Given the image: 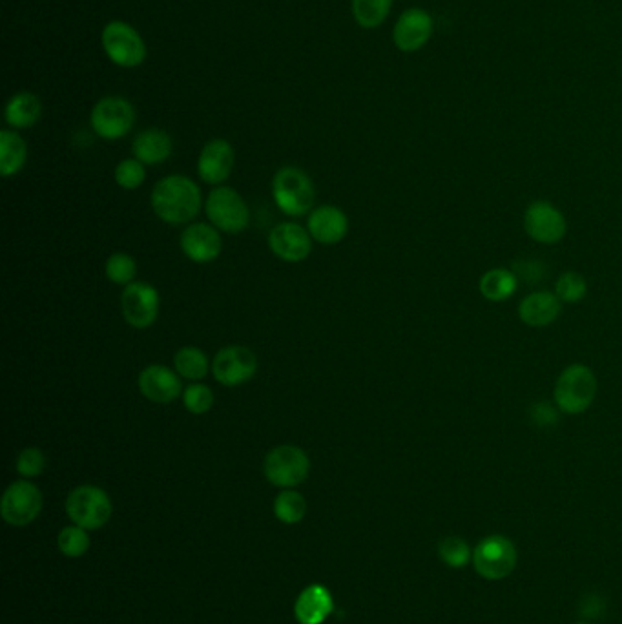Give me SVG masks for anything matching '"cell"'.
Instances as JSON below:
<instances>
[{
  "mask_svg": "<svg viewBox=\"0 0 622 624\" xmlns=\"http://www.w3.org/2000/svg\"><path fill=\"white\" fill-rule=\"evenodd\" d=\"M115 183L123 190H137L146 181V165L139 159H123L114 172Z\"/></svg>",
  "mask_w": 622,
  "mask_h": 624,
  "instance_id": "836d02e7",
  "label": "cell"
},
{
  "mask_svg": "<svg viewBox=\"0 0 622 624\" xmlns=\"http://www.w3.org/2000/svg\"><path fill=\"white\" fill-rule=\"evenodd\" d=\"M519 552L511 539L504 535H489L473 550V568L486 581H502L517 568Z\"/></svg>",
  "mask_w": 622,
  "mask_h": 624,
  "instance_id": "5b68a950",
  "label": "cell"
},
{
  "mask_svg": "<svg viewBox=\"0 0 622 624\" xmlns=\"http://www.w3.org/2000/svg\"><path fill=\"white\" fill-rule=\"evenodd\" d=\"M57 546L59 550L66 557H83L84 553L88 552L90 548V537H88V530H84L81 526L73 524V526H66L59 537H57Z\"/></svg>",
  "mask_w": 622,
  "mask_h": 624,
  "instance_id": "1f68e13d",
  "label": "cell"
},
{
  "mask_svg": "<svg viewBox=\"0 0 622 624\" xmlns=\"http://www.w3.org/2000/svg\"><path fill=\"white\" fill-rule=\"evenodd\" d=\"M307 230L312 240L322 245H336L345 240L349 232V218L340 207L322 205L312 208L307 218Z\"/></svg>",
  "mask_w": 622,
  "mask_h": 624,
  "instance_id": "ac0fdd59",
  "label": "cell"
},
{
  "mask_svg": "<svg viewBox=\"0 0 622 624\" xmlns=\"http://www.w3.org/2000/svg\"><path fill=\"white\" fill-rule=\"evenodd\" d=\"M258 373V356L243 345L219 349L212 360V375L225 387H241Z\"/></svg>",
  "mask_w": 622,
  "mask_h": 624,
  "instance_id": "7c38bea8",
  "label": "cell"
},
{
  "mask_svg": "<svg viewBox=\"0 0 622 624\" xmlns=\"http://www.w3.org/2000/svg\"><path fill=\"white\" fill-rule=\"evenodd\" d=\"M311 473V458L294 444H283L270 449L263 460V475L272 486L294 489L303 484Z\"/></svg>",
  "mask_w": 622,
  "mask_h": 624,
  "instance_id": "277c9868",
  "label": "cell"
},
{
  "mask_svg": "<svg viewBox=\"0 0 622 624\" xmlns=\"http://www.w3.org/2000/svg\"><path fill=\"white\" fill-rule=\"evenodd\" d=\"M41 489L30 480H17L8 486L0 500V515L10 526H28L41 515Z\"/></svg>",
  "mask_w": 622,
  "mask_h": 624,
  "instance_id": "30bf717a",
  "label": "cell"
},
{
  "mask_svg": "<svg viewBox=\"0 0 622 624\" xmlns=\"http://www.w3.org/2000/svg\"><path fill=\"white\" fill-rule=\"evenodd\" d=\"M139 393L145 396L148 402L157 406H168L183 396V382L177 375L176 369L166 365L152 364L145 367L137 376Z\"/></svg>",
  "mask_w": 622,
  "mask_h": 624,
  "instance_id": "5bb4252c",
  "label": "cell"
},
{
  "mask_svg": "<svg viewBox=\"0 0 622 624\" xmlns=\"http://www.w3.org/2000/svg\"><path fill=\"white\" fill-rule=\"evenodd\" d=\"M334 610L332 595L322 584H311L300 593L294 604V615L300 624H322Z\"/></svg>",
  "mask_w": 622,
  "mask_h": 624,
  "instance_id": "44dd1931",
  "label": "cell"
},
{
  "mask_svg": "<svg viewBox=\"0 0 622 624\" xmlns=\"http://www.w3.org/2000/svg\"><path fill=\"white\" fill-rule=\"evenodd\" d=\"M438 557L449 568L462 570V568H466L469 562L473 561V550L460 537H446L438 544Z\"/></svg>",
  "mask_w": 622,
  "mask_h": 624,
  "instance_id": "f546056e",
  "label": "cell"
},
{
  "mask_svg": "<svg viewBox=\"0 0 622 624\" xmlns=\"http://www.w3.org/2000/svg\"><path fill=\"white\" fill-rule=\"evenodd\" d=\"M560 311H562V302L555 292H533L519 303L520 320L529 327H537V329L557 322Z\"/></svg>",
  "mask_w": 622,
  "mask_h": 624,
  "instance_id": "ffe728a7",
  "label": "cell"
},
{
  "mask_svg": "<svg viewBox=\"0 0 622 624\" xmlns=\"http://www.w3.org/2000/svg\"><path fill=\"white\" fill-rule=\"evenodd\" d=\"M274 515L283 524H298L307 515V500L296 489H283L274 499Z\"/></svg>",
  "mask_w": 622,
  "mask_h": 624,
  "instance_id": "4316f807",
  "label": "cell"
},
{
  "mask_svg": "<svg viewBox=\"0 0 622 624\" xmlns=\"http://www.w3.org/2000/svg\"><path fill=\"white\" fill-rule=\"evenodd\" d=\"M104 274L114 285L126 287L135 281L137 261L126 252H114L104 263Z\"/></svg>",
  "mask_w": 622,
  "mask_h": 624,
  "instance_id": "f1b7e54d",
  "label": "cell"
},
{
  "mask_svg": "<svg viewBox=\"0 0 622 624\" xmlns=\"http://www.w3.org/2000/svg\"><path fill=\"white\" fill-rule=\"evenodd\" d=\"M161 296L154 285L134 281L121 294V312L125 322L137 331L152 327L159 318Z\"/></svg>",
  "mask_w": 622,
  "mask_h": 624,
  "instance_id": "8fae6325",
  "label": "cell"
},
{
  "mask_svg": "<svg viewBox=\"0 0 622 624\" xmlns=\"http://www.w3.org/2000/svg\"><path fill=\"white\" fill-rule=\"evenodd\" d=\"M431 32H433L431 15L420 8H411L402 13V17L394 26V44L402 52H416L429 41Z\"/></svg>",
  "mask_w": 622,
  "mask_h": 624,
  "instance_id": "d6986e66",
  "label": "cell"
},
{
  "mask_svg": "<svg viewBox=\"0 0 622 624\" xmlns=\"http://www.w3.org/2000/svg\"><path fill=\"white\" fill-rule=\"evenodd\" d=\"M272 198L285 216L301 218L311 214L316 188L311 176L301 168L283 167L272 177Z\"/></svg>",
  "mask_w": 622,
  "mask_h": 624,
  "instance_id": "7a4b0ae2",
  "label": "cell"
},
{
  "mask_svg": "<svg viewBox=\"0 0 622 624\" xmlns=\"http://www.w3.org/2000/svg\"><path fill=\"white\" fill-rule=\"evenodd\" d=\"M529 416L539 427H553L559 424L560 409L544 400H539L529 407Z\"/></svg>",
  "mask_w": 622,
  "mask_h": 624,
  "instance_id": "8d00e7d4",
  "label": "cell"
},
{
  "mask_svg": "<svg viewBox=\"0 0 622 624\" xmlns=\"http://www.w3.org/2000/svg\"><path fill=\"white\" fill-rule=\"evenodd\" d=\"M41 115V99L32 92H21V94L13 95L6 104V110H4L6 123L13 130L32 128L41 119Z\"/></svg>",
  "mask_w": 622,
  "mask_h": 624,
  "instance_id": "603a6c76",
  "label": "cell"
},
{
  "mask_svg": "<svg viewBox=\"0 0 622 624\" xmlns=\"http://www.w3.org/2000/svg\"><path fill=\"white\" fill-rule=\"evenodd\" d=\"M28 159V145L15 130L0 132V174L17 176Z\"/></svg>",
  "mask_w": 622,
  "mask_h": 624,
  "instance_id": "cb8c5ba5",
  "label": "cell"
},
{
  "mask_svg": "<svg viewBox=\"0 0 622 624\" xmlns=\"http://www.w3.org/2000/svg\"><path fill=\"white\" fill-rule=\"evenodd\" d=\"M597 395V378L588 365L573 364L566 367L555 384V406L564 415H582L590 409Z\"/></svg>",
  "mask_w": 622,
  "mask_h": 624,
  "instance_id": "3957f363",
  "label": "cell"
},
{
  "mask_svg": "<svg viewBox=\"0 0 622 624\" xmlns=\"http://www.w3.org/2000/svg\"><path fill=\"white\" fill-rule=\"evenodd\" d=\"M112 500L103 488L84 484L70 491L66 499V513L73 524L84 530L94 531L103 528L112 517Z\"/></svg>",
  "mask_w": 622,
  "mask_h": 624,
  "instance_id": "8992f818",
  "label": "cell"
},
{
  "mask_svg": "<svg viewBox=\"0 0 622 624\" xmlns=\"http://www.w3.org/2000/svg\"><path fill=\"white\" fill-rule=\"evenodd\" d=\"M524 229L529 238L542 245H555L566 236V218L548 201H533L524 212Z\"/></svg>",
  "mask_w": 622,
  "mask_h": 624,
  "instance_id": "4fadbf2b",
  "label": "cell"
},
{
  "mask_svg": "<svg viewBox=\"0 0 622 624\" xmlns=\"http://www.w3.org/2000/svg\"><path fill=\"white\" fill-rule=\"evenodd\" d=\"M555 294L562 303H579L588 294V283L579 272L566 271L557 280Z\"/></svg>",
  "mask_w": 622,
  "mask_h": 624,
  "instance_id": "d6a6232c",
  "label": "cell"
},
{
  "mask_svg": "<svg viewBox=\"0 0 622 624\" xmlns=\"http://www.w3.org/2000/svg\"><path fill=\"white\" fill-rule=\"evenodd\" d=\"M174 369L177 375L188 382H201L203 378H207L208 371H212V364L208 362L205 351L187 345L174 354Z\"/></svg>",
  "mask_w": 622,
  "mask_h": 624,
  "instance_id": "484cf974",
  "label": "cell"
},
{
  "mask_svg": "<svg viewBox=\"0 0 622 624\" xmlns=\"http://www.w3.org/2000/svg\"><path fill=\"white\" fill-rule=\"evenodd\" d=\"M174 143L172 137L161 128H148L145 132L137 134L132 143V152L135 159H139L146 167H154L165 163L172 156Z\"/></svg>",
  "mask_w": 622,
  "mask_h": 624,
  "instance_id": "7402d4cb",
  "label": "cell"
},
{
  "mask_svg": "<svg viewBox=\"0 0 622 624\" xmlns=\"http://www.w3.org/2000/svg\"><path fill=\"white\" fill-rule=\"evenodd\" d=\"M103 48L108 59L121 68H135L145 63L146 44L128 22L112 21L104 26Z\"/></svg>",
  "mask_w": 622,
  "mask_h": 624,
  "instance_id": "ba28073f",
  "label": "cell"
},
{
  "mask_svg": "<svg viewBox=\"0 0 622 624\" xmlns=\"http://www.w3.org/2000/svg\"><path fill=\"white\" fill-rule=\"evenodd\" d=\"M312 241L307 227L285 221L270 230L269 249L278 260L301 263L311 256Z\"/></svg>",
  "mask_w": 622,
  "mask_h": 624,
  "instance_id": "9a60e30c",
  "label": "cell"
},
{
  "mask_svg": "<svg viewBox=\"0 0 622 624\" xmlns=\"http://www.w3.org/2000/svg\"><path fill=\"white\" fill-rule=\"evenodd\" d=\"M183 406L190 415H207L214 407V391L201 382H192L183 391Z\"/></svg>",
  "mask_w": 622,
  "mask_h": 624,
  "instance_id": "4dcf8cb0",
  "label": "cell"
},
{
  "mask_svg": "<svg viewBox=\"0 0 622 624\" xmlns=\"http://www.w3.org/2000/svg\"><path fill=\"white\" fill-rule=\"evenodd\" d=\"M513 274L526 285H539L546 278V265L539 260H519L513 263Z\"/></svg>",
  "mask_w": 622,
  "mask_h": 624,
  "instance_id": "d590c367",
  "label": "cell"
},
{
  "mask_svg": "<svg viewBox=\"0 0 622 624\" xmlns=\"http://www.w3.org/2000/svg\"><path fill=\"white\" fill-rule=\"evenodd\" d=\"M150 205L157 218L166 225H188L203 208V194L196 181L181 174H172L157 181L152 188Z\"/></svg>",
  "mask_w": 622,
  "mask_h": 624,
  "instance_id": "6da1fadb",
  "label": "cell"
},
{
  "mask_svg": "<svg viewBox=\"0 0 622 624\" xmlns=\"http://www.w3.org/2000/svg\"><path fill=\"white\" fill-rule=\"evenodd\" d=\"M15 468H17V473L21 475L22 479L41 477L44 469H46V455L39 448H24L17 457Z\"/></svg>",
  "mask_w": 622,
  "mask_h": 624,
  "instance_id": "e575fe53",
  "label": "cell"
},
{
  "mask_svg": "<svg viewBox=\"0 0 622 624\" xmlns=\"http://www.w3.org/2000/svg\"><path fill=\"white\" fill-rule=\"evenodd\" d=\"M236 163V154L229 141L212 139L203 146L197 159V174L207 185L221 187L229 179Z\"/></svg>",
  "mask_w": 622,
  "mask_h": 624,
  "instance_id": "e0dca14e",
  "label": "cell"
},
{
  "mask_svg": "<svg viewBox=\"0 0 622 624\" xmlns=\"http://www.w3.org/2000/svg\"><path fill=\"white\" fill-rule=\"evenodd\" d=\"M393 0H353V15L356 22L365 28H378L387 19Z\"/></svg>",
  "mask_w": 622,
  "mask_h": 624,
  "instance_id": "83f0119b",
  "label": "cell"
},
{
  "mask_svg": "<svg viewBox=\"0 0 622 624\" xmlns=\"http://www.w3.org/2000/svg\"><path fill=\"white\" fill-rule=\"evenodd\" d=\"M179 245L188 260L194 263H212L223 250L221 232L210 223H190L179 236Z\"/></svg>",
  "mask_w": 622,
  "mask_h": 624,
  "instance_id": "2e32d148",
  "label": "cell"
},
{
  "mask_svg": "<svg viewBox=\"0 0 622 624\" xmlns=\"http://www.w3.org/2000/svg\"><path fill=\"white\" fill-rule=\"evenodd\" d=\"M90 123L95 134L106 141L123 139L135 125V108L125 97H103L92 110Z\"/></svg>",
  "mask_w": 622,
  "mask_h": 624,
  "instance_id": "9c48e42d",
  "label": "cell"
},
{
  "mask_svg": "<svg viewBox=\"0 0 622 624\" xmlns=\"http://www.w3.org/2000/svg\"><path fill=\"white\" fill-rule=\"evenodd\" d=\"M478 287L488 302H506L519 289V280L508 269H491L480 278Z\"/></svg>",
  "mask_w": 622,
  "mask_h": 624,
  "instance_id": "d4e9b609",
  "label": "cell"
},
{
  "mask_svg": "<svg viewBox=\"0 0 622 624\" xmlns=\"http://www.w3.org/2000/svg\"><path fill=\"white\" fill-rule=\"evenodd\" d=\"M205 214L208 223L225 234H241L250 223L247 201L238 190L230 187H216L207 196Z\"/></svg>",
  "mask_w": 622,
  "mask_h": 624,
  "instance_id": "52a82bcc",
  "label": "cell"
},
{
  "mask_svg": "<svg viewBox=\"0 0 622 624\" xmlns=\"http://www.w3.org/2000/svg\"><path fill=\"white\" fill-rule=\"evenodd\" d=\"M577 624H590V623H577Z\"/></svg>",
  "mask_w": 622,
  "mask_h": 624,
  "instance_id": "74e56055",
  "label": "cell"
}]
</instances>
